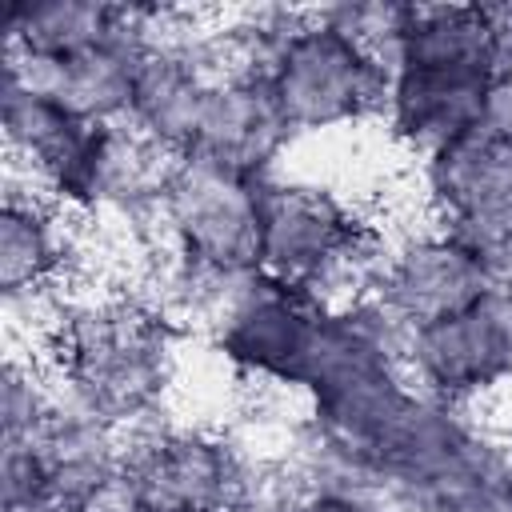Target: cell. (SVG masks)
I'll return each mask as SVG.
<instances>
[{
  "label": "cell",
  "mask_w": 512,
  "mask_h": 512,
  "mask_svg": "<svg viewBox=\"0 0 512 512\" xmlns=\"http://www.w3.org/2000/svg\"><path fill=\"white\" fill-rule=\"evenodd\" d=\"M140 52H144V12H140V4H132L128 32L108 44H96L60 64H20L8 56H4V64H16L20 72H28L72 116H80L88 124H120V120H128V108H132Z\"/></svg>",
  "instance_id": "obj_16"
},
{
  "label": "cell",
  "mask_w": 512,
  "mask_h": 512,
  "mask_svg": "<svg viewBox=\"0 0 512 512\" xmlns=\"http://www.w3.org/2000/svg\"><path fill=\"white\" fill-rule=\"evenodd\" d=\"M180 152L156 144L132 120L100 124L88 156L76 176L60 192V208H68L80 224H108L140 236L144 244L156 232V216L172 180Z\"/></svg>",
  "instance_id": "obj_10"
},
{
  "label": "cell",
  "mask_w": 512,
  "mask_h": 512,
  "mask_svg": "<svg viewBox=\"0 0 512 512\" xmlns=\"http://www.w3.org/2000/svg\"><path fill=\"white\" fill-rule=\"evenodd\" d=\"M324 308L328 304L308 292L276 284L264 272H248L204 340L236 384L300 404Z\"/></svg>",
  "instance_id": "obj_5"
},
{
  "label": "cell",
  "mask_w": 512,
  "mask_h": 512,
  "mask_svg": "<svg viewBox=\"0 0 512 512\" xmlns=\"http://www.w3.org/2000/svg\"><path fill=\"white\" fill-rule=\"evenodd\" d=\"M384 244L376 224L336 184L276 172L260 184L256 272L324 304L364 296Z\"/></svg>",
  "instance_id": "obj_2"
},
{
  "label": "cell",
  "mask_w": 512,
  "mask_h": 512,
  "mask_svg": "<svg viewBox=\"0 0 512 512\" xmlns=\"http://www.w3.org/2000/svg\"><path fill=\"white\" fill-rule=\"evenodd\" d=\"M184 328L140 284H72L48 312L36 352L60 396L132 436L168 416Z\"/></svg>",
  "instance_id": "obj_1"
},
{
  "label": "cell",
  "mask_w": 512,
  "mask_h": 512,
  "mask_svg": "<svg viewBox=\"0 0 512 512\" xmlns=\"http://www.w3.org/2000/svg\"><path fill=\"white\" fill-rule=\"evenodd\" d=\"M320 16L352 44H360L368 56H376L384 68H392L400 40L408 32L412 0H344V4H324Z\"/></svg>",
  "instance_id": "obj_19"
},
{
  "label": "cell",
  "mask_w": 512,
  "mask_h": 512,
  "mask_svg": "<svg viewBox=\"0 0 512 512\" xmlns=\"http://www.w3.org/2000/svg\"><path fill=\"white\" fill-rule=\"evenodd\" d=\"M264 512H384V508L364 496H352V492L304 488V484H288L276 476V488H272Z\"/></svg>",
  "instance_id": "obj_20"
},
{
  "label": "cell",
  "mask_w": 512,
  "mask_h": 512,
  "mask_svg": "<svg viewBox=\"0 0 512 512\" xmlns=\"http://www.w3.org/2000/svg\"><path fill=\"white\" fill-rule=\"evenodd\" d=\"M80 220L40 188L8 176L0 196V296L8 320L32 316L28 348L44 332L52 304L76 284Z\"/></svg>",
  "instance_id": "obj_9"
},
{
  "label": "cell",
  "mask_w": 512,
  "mask_h": 512,
  "mask_svg": "<svg viewBox=\"0 0 512 512\" xmlns=\"http://www.w3.org/2000/svg\"><path fill=\"white\" fill-rule=\"evenodd\" d=\"M404 368L420 392L472 412L512 388V276L472 304L408 328Z\"/></svg>",
  "instance_id": "obj_7"
},
{
  "label": "cell",
  "mask_w": 512,
  "mask_h": 512,
  "mask_svg": "<svg viewBox=\"0 0 512 512\" xmlns=\"http://www.w3.org/2000/svg\"><path fill=\"white\" fill-rule=\"evenodd\" d=\"M260 184L264 180L228 172L220 164L180 156L148 244L216 268L252 272L260 240Z\"/></svg>",
  "instance_id": "obj_8"
},
{
  "label": "cell",
  "mask_w": 512,
  "mask_h": 512,
  "mask_svg": "<svg viewBox=\"0 0 512 512\" xmlns=\"http://www.w3.org/2000/svg\"><path fill=\"white\" fill-rule=\"evenodd\" d=\"M276 464L240 432L164 416L124 440L116 500L128 512H264Z\"/></svg>",
  "instance_id": "obj_3"
},
{
  "label": "cell",
  "mask_w": 512,
  "mask_h": 512,
  "mask_svg": "<svg viewBox=\"0 0 512 512\" xmlns=\"http://www.w3.org/2000/svg\"><path fill=\"white\" fill-rule=\"evenodd\" d=\"M500 276L472 256L456 236H448L428 216L420 224L388 228L376 256V272L368 284V296L380 300L400 324L420 328L428 320H440L476 296H484Z\"/></svg>",
  "instance_id": "obj_11"
},
{
  "label": "cell",
  "mask_w": 512,
  "mask_h": 512,
  "mask_svg": "<svg viewBox=\"0 0 512 512\" xmlns=\"http://www.w3.org/2000/svg\"><path fill=\"white\" fill-rule=\"evenodd\" d=\"M56 396L60 388L36 348L8 352L4 376H0V440L28 436L52 412Z\"/></svg>",
  "instance_id": "obj_18"
},
{
  "label": "cell",
  "mask_w": 512,
  "mask_h": 512,
  "mask_svg": "<svg viewBox=\"0 0 512 512\" xmlns=\"http://www.w3.org/2000/svg\"><path fill=\"white\" fill-rule=\"evenodd\" d=\"M420 208L480 256L492 276H512V140L476 128L416 164Z\"/></svg>",
  "instance_id": "obj_6"
},
{
  "label": "cell",
  "mask_w": 512,
  "mask_h": 512,
  "mask_svg": "<svg viewBox=\"0 0 512 512\" xmlns=\"http://www.w3.org/2000/svg\"><path fill=\"white\" fill-rule=\"evenodd\" d=\"M296 144L300 140L292 136L264 72L228 64L204 100L196 136L184 156L220 164L252 180H268L284 172Z\"/></svg>",
  "instance_id": "obj_13"
},
{
  "label": "cell",
  "mask_w": 512,
  "mask_h": 512,
  "mask_svg": "<svg viewBox=\"0 0 512 512\" xmlns=\"http://www.w3.org/2000/svg\"><path fill=\"white\" fill-rule=\"evenodd\" d=\"M84 512H128V508H124V504L112 496V500H104V504H92V508H84Z\"/></svg>",
  "instance_id": "obj_22"
},
{
  "label": "cell",
  "mask_w": 512,
  "mask_h": 512,
  "mask_svg": "<svg viewBox=\"0 0 512 512\" xmlns=\"http://www.w3.org/2000/svg\"><path fill=\"white\" fill-rule=\"evenodd\" d=\"M264 80L296 140L380 124L388 68L336 32L320 8H300L264 64Z\"/></svg>",
  "instance_id": "obj_4"
},
{
  "label": "cell",
  "mask_w": 512,
  "mask_h": 512,
  "mask_svg": "<svg viewBox=\"0 0 512 512\" xmlns=\"http://www.w3.org/2000/svg\"><path fill=\"white\" fill-rule=\"evenodd\" d=\"M132 4L104 0H16L4 12V56L20 64H60L128 32Z\"/></svg>",
  "instance_id": "obj_17"
},
{
  "label": "cell",
  "mask_w": 512,
  "mask_h": 512,
  "mask_svg": "<svg viewBox=\"0 0 512 512\" xmlns=\"http://www.w3.org/2000/svg\"><path fill=\"white\" fill-rule=\"evenodd\" d=\"M96 128L100 124H88V120L72 116L60 100H52L28 72H20L16 64H4L0 132H4L8 176L60 200V192L76 176L80 160L88 156Z\"/></svg>",
  "instance_id": "obj_14"
},
{
  "label": "cell",
  "mask_w": 512,
  "mask_h": 512,
  "mask_svg": "<svg viewBox=\"0 0 512 512\" xmlns=\"http://www.w3.org/2000/svg\"><path fill=\"white\" fill-rule=\"evenodd\" d=\"M16 440H28L36 448L48 476L52 512H84L116 496L128 436L68 404L64 396H56L52 412Z\"/></svg>",
  "instance_id": "obj_15"
},
{
  "label": "cell",
  "mask_w": 512,
  "mask_h": 512,
  "mask_svg": "<svg viewBox=\"0 0 512 512\" xmlns=\"http://www.w3.org/2000/svg\"><path fill=\"white\" fill-rule=\"evenodd\" d=\"M492 80L496 72L480 64L400 60L388 68L380 128L404 156L420 164L484 124Z\"/></svg>",
  "instance_id": "obj_12"
},
{
  "label": "cell",
  "mask_w": 512,
  "mask_h": 512,
  "mask_svg": "<svg viewBox=\"0 0 512 512\" xmlns=\"http://www.w3.org/2000/svg\"><path fill=\"white\" fill-rule=\"evenodd\" d=\"M492 28V68L496 76H512V0L484 4Z\"/></svg>",
  "instance_id": "obj_21"
}]
</instances>
